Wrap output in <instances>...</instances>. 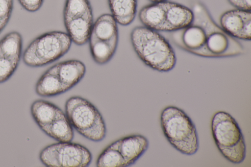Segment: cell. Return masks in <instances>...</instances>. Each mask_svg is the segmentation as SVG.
<instances>
[{"instance_id":"e0dca14e","label":"cell","mask_w":251,"mask_h":167,"mask_svg":"<svg viewBox=\"0 0 251 167\" xmlns=\"http://www.w3.org/2000/svg\"><path fill=\"white\" fill-rule=\"evenodd\" d=\"M35 90L42 97H52L66 92L58 76L51 67L38 80Z\"/></svg>"},{"instance_id":"2e32d148","label":"cell","mask_w":251,"mask_h":167,"mask_svg":"<svg viewBox=\"0 0 251 167\" xmlns=\"http://www.w3.org/2000/svg\"><path fill=\"white\" fill-rule=\"evenodd\" d=\"M118 23L111 14H103L93 23L89 39L109 41L119 38Z\"/></svg>"},{"instance_id":"4316f807","label":"cell","mask_w":251,"mask_h":167,"mask_svg":"<svg viewBox=\"0 0 251 167\" xmlns=\"http://www.w3.org/2000/svg\"><path fill=\"white\" fill-rule=\"evenodd\" d=\"M5 26L0 23V33L4 29Z\"/></svg>"},{"instance_id":"5b68a950","label":"cell","mask_w":251,"mask_h":167,"mask_svg":"<svg viewBox=\"0 0 251 167\" xmlns=\"http://www.w3.org/2000/svg\"><path fill=\"white\" fill-rule=\"evenodd\" d=\"M212 135L222 155L233 164L243 162L246 155L245 140L236 120L228 113L219 111L212 119Z\"/></svg>"},{"instance_id":"277c9868","label":"cell","mask_w":251,"mask_h":167,"mask_svg":"<svg viewBox=\"0 0 251 167\" xmlns=\"http://www.w3.org/2000/svg\"><path fill=\"white\" fill-rule=\"evenodd\" d=\"M65 114L73 128L87 139L99 142L105 137L106 127L103 118L87 99L79 96L70 97L65 104Z\"/></svg>"},{"instance_id":"6da1fadb","label":"cell","mask_w":251,"mask_h":167,"mask_svg":"<svg viewBox=\"0 0 251 167\" xmlns=\"http://www.w3.org/2000/svg\"><path fill=\"white\" fill-rule=\"evenodd\" d=\"M194 19L186 27L170 32L169 38L180 49L207 58H223L243 54L244 48L213 20L204 4L194 2Z\"/></svg>"},{"instance_id":"8fae6325","label":"cell","mask_w":251,"mask_h":167,"mask_svg":"<svg viewBox=\"0 0 251 167\" xmlns=\"http://www.w3.org/2000/svg\"><path fill=\"white\" fill-rule=\"evenodd\" d=\"M58 76L66 92L77 85L86 73L84 64L78 60L71 59L51 67Z\"/></svg>"},{"instance_id":"7a4b0ae2","label":"cell","mask_w":251,"mask_h":167,"mask_svg":"<svg viewBox=\"0 0 251 167\" xmlns=\"http://www.w3.org/2000/svg\"><path fill=\"white\" fill-rule=\"evenodd\" d=\"M133 48L147 66L160 72H168L176 66V58L172 47L158 31L144 26L135 27L130 33Z\"/></svg>"},{"instance_id":"cb8c5ba5","label":"cell","mask_w":251,"mask_h":167,"mask_svg":"<svg viewBox=\"0 0 251 167\" xmlns=\"http://www.w3.org/2000/svg\"><path fill=\"white\" fill-rule=\"evenodd\" d=\"M21 5L25 10L34 12L40 9L44 0H18Z\"/></svg>"},{"instance_id":"30bf717a","label":"cell","mask_w":251,"mask_h":167,"mask_svg":"<svg viewBox=\"0 0 251 167\" xmlns=\"http://www.w3.org/2000/svg\"><path fill=\"white\" fill-rule=\"evenodd\" d=\"M164 31L172 32L191 24L194 14L191 9L178 3L166 1Z\"/></svg>"},{"instance_id":"7c38bea8","label":"cell","mask_w":251,"mask_h":167,"mask_svg":"<svg viewBox=\"0 0 251 167\" xmlns=\"http://www.w3.org/2000/svg\"><path fill=\"white\" fill-rule=\"evenodd\" d=\"M118 149L124 158L126 167L131 166L147 150L149 142L144 136L135 134L117 140Z\"/></svg>"},{"instance_id":"484cf974","label":"cell","mask_w":251,"mask_h":167,"mask_svg":"<svg viewBox=\"0 0 251 167\" xmlns=\"http://www.w3.org/2000/svg\"><path fill=\"white\" fill-rule=\"evenodd\" d=\"M152 3L161 2L167 1V0H149Z\"/></svg>"},{"instance_id":"ba28073f","label":"cell","mask_w":251,"mask_h":167,"mask_svg":"<svg viewBox=\"0 0 251 167\" xmlns=\"http://www.w3.org/2000/svg\"><path fill=\"white\" fill-rule=\"evenodd\" d=\"M22 46V36L17 31L7 33L0 40V84L7 81L17 70Z\"/></svg>"},{"instance_id":"603a6c76","label":"cell","mask_w":251,"mask_h":167,"mask_svg":"<svg viewBox=\"0 0 251 167\" xmlns=\"http://www.w3.org/2000/svg\"><path fill=\"white\" fill-rule=\"evenodd\" d=\"M13 0H0V23L6 26L12 15Z\"/></svg>"},{"instance_id":"44dd1931","label":"cell","mask_w":251,"mask_h":167,"mask_svg":"<svg viewBox=\"0 0 251 167\" xmlns=\"http://www.w3.org/2000/svg\"><path fill=\"white\" fill-rule=\"evenodd\" d=\"M98 167H126L125 161L118 149L117 140L107 146L97 160Z\"/></svg>"},{"instance_id":"ac0fdd59","label":"cell","mask_w":251,"mask_h":167,"mask_svg":"<svg viewBox=\"0 0 251 167\" xmlns=\"http://www.w3.org/2000/svg\"><path fill=\"white\" fill-rule=\"evenodd\" d=\"M111 15L121 25H129L134 21L137 0H108Z\"/></svg>"},{"instance_id":"8992f818","label":"cell","mask_w":251,"mask_h":167,"mask_svg":"<svg viewBox=\"0 0 251 167\" xmlns=\"http://www.w3.org/2000/svg\"><path fill=\"white\" fill-rule=\"evenodd\" d=\"M72 40L67 33L52 31L35 38L23 54L24 63L32 68L51 63L63 56L70 50Z\"/></svg>"},{"instance_id":"5bb4252c","label":"cell","mask_w":251,"mask_h":167,"mask_svg":"<svg viewBox=\"0 0 251 167\" xmlns=\"http://www.w3.org/2000/svg\"><path fill=\"white\" fill-rule=\"evenodd\" d=\"M30 113L40 129L65 113L54 104L43 99H37L33 102L30 106Z\"/></svg>"},{"instance_id":"4fadbf2b","label":"cell","mask_w":251,"mask_h":167,"mask_svg":"<svg viewBox=\"0 0 251 167\" xmlns=\"http://www.w3.org/2000/svg\"><path fill=\"white\" fill-rule=\"evenodd\" d=\"M64 22L67 33L72 43L82 46L89 41L93 24V14L64 21Z\"/></svg>"},{"instance_id":"9c48e42d","label":"cell","mask_w":251,"mask_h":167,"mask_svg":"<svg viewBox=\"0 0 251 167\" xmlns=\"http://www.w3.org/2000/svg\"><path fill=\"white\" fill-rule=\"evenodd\" d=\"M220 24L223 29L233 38L250 41L251 11L237 9L226 11L220 17Z\"/></svg>"},{"instance_id":"9a60e30c","label":"cell","mask_w":251,"mask_h":167,"mask_svg":"<svg viewBox=\"0 0 251 167\" xmlns=\"http://www.w3.org/2000/svg\"><path fill=\"white\" fill-rule=\"evenodd\" d=\"M139 19L144 26L156 31H164L165 1L152 3L144 6L139 11Z\"/></svg>"},{"instance_id":"ffe728a7","label":"cell","mask_w":251,"mask_h":167,"mask_svg":"<svg viewBox=\"0 0 251 167\" xmlns=\"http://www.w3.org/2000/svg\"><path fill=\"white\" fill-rule=\"evenodd\" d=\"M41 130L58 142H72L74 137L73 127L65 113Z\"/></svg>"},{"instance_id":"d4e9b609","label":"cell","mask_w":251,"mask_h":167,"mask_svg":"<svg viewBox=\"0 0 251 167\" xmlns=\"http://www.w3.org/2000/svg\"><path fill=\"white\" fill-rule=\"evenodd\" d=\"M227 1L237 9L251 11V0H227Z\"/></svg>"},{"instance_id":"d6986e66","label":"cell","mask_w":251,"mask_h":167,"mask_svg":"<svg viewBox=\"0 0 251 167\" xmlns=\"http://www.w3.org/2000/svg\"><path fill=\"white\" fill-rule=\"evenodd\" d=\"M119 38L109 41L89 39V48L91 56L99 65L109 62L114 55L118 44Z\"/></svg>"},{"instance_id":"7402d4cb","label":"cell","mask_w":251,"mask_h":167,"mask_svg":"<svg viewBox=\"0 0 251 167\" xmlns=\"http://www.w3.org/2000/svg\"><path fill=\"white\" fill-rule=\"evenodd\" d=\"M93 14L89 0H66L64 10V21Z\"/></svg>"},{"instance_id":"52a82bcc","label":"cell","mask_w":251,"mask_h":167,"mask_svg":"<svg viewBox=\"0 0 251 167\" xmlns=\"http://www.w3.org/2000/svg\"><path fill=\"white\" fill-rule=\"evenodd\" d=\"M39 159L49 167H86L91 163L92 155L81 144L71 142H58L43 148Z\"/></svg>"},{"instance_id":"3957f363","label":"cell","mask_w":251,"mask_h":167,"mask_svg":"<svg viewBox=\"0 0 251 167\" xmlns=\"http://www.w3.org/2000/svg\"><path fill=\"white\" fill-rule=\"evenodd\" d=\"M160 122L165 136L176 149L187 155L197 152L199 142L196 128L184 111L168 106L161 112Z\"/></svg>"}]
</instances>
